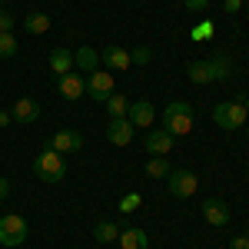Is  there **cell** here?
<instances>
[{"instance_id":"obj_1","label":"cell","mask_w":249,"mask_h":249,"mask_svg":"<svg viewBox=\"0 0 249 249\" xmlns=\"http://www.w3.org/2000/svg\"><path fill=\"white\" fill-rule=\"evenodd\" d=\"M34 176L43 179V183H60L67 176V160H63V153L43 146V153L34 156Z\"/></svg>"},{"instance_id":"obj_2","label":"cell","mask_w":249,"mask_h":249,"mask_svg":"<svg viewBox=\"0 0 249 249\" xmlns=\"http://www.w3.org/2000/svg\"><path fill=\"white\" fill-rule=\"evenodd\" d=\"M163 130L170 136H186L193 130V107L186 100H173L163 110Z\"/></svg>"},{"instance_id":"obj_3","label":"cell","mask_w":249,"mask_h":249,"mask_svg":"<svg viewBox=\"0 0 249 249\" xmlns=\"http://www.w3.org/2000/svg\"><path fill=\"white\" fill-rule=\"evenodd\" d=\"M27 219L17 216V213H7V216H0V246L3 249H20L27 243Z\"/></svg>"},{"instance_id":"obj_4","label":"cell","mask_w":249,"mask_h":249,"mask_svg":"<svg viewBox=\"0 0 249 249\" xmlns=\"http://www.w3.org/2000/svg\"><path fill=\"white\" fill-rule=\"evenodd\" d=\"M213 120H216V126H223V130H239V126H246V107L243 103H216V110H213Z\"/></svg>"},{"instance_id":"obj_5","label":"cell","mask_w":249,"mask_h":249,"mask_svg":"<svg viewBox=\"0 0 249 249\" xmlns=\"http://www.w3.org/2000/svg\"><path fill=\"white\" fill-rule=\"evenodd\" d=\"M166 186H170V193L176 199H186V196H193V193L199 190V179H196V173H190V170H170Z\"/></svg>"},{"instance_id":"obj_6","label":"cell","mask_w":249,"mask_h":249,"mask_svg":"<svg viewBox=\"0 0 249 249\" xmlns=\"http://www.w3.org/2000/svg\"><path fill=\"white\" fill-rule=\"evenodd\" d=\"M87 93L93 96L96 103H107V96L113 93V73L103 67V70H93L90 80H87Z\"/></svg>"},{"instance_id":"obj_7","label":"cell","mask_w":249,"mask_h":249,"mask_svg":"<svg viewBox=\"0 0 249 249\" xmlns=\"http://www.w3.org/2000/svg\"><path fill=\"white\" fill-rule=\"evenodd\" d=\"M133 123H130V116H116L107 123V140L113 143V146H126V143H133Z\"/></svg>"},{"instance_id":"obj_8","label":"cell","mask_w":249,"mask_h":249,"mask_svg":"<svg viewBox=\"0 0 249 249\" xmlns=\"http://www.w3.org/2000/svg\"><path fill=\"white\" fill-rule=\"evenodd\" d=\"M57 93L63 96V100H80V96L87 93V80L80 77L77 70H70V73L57 77Z\"/></svg>"},{"instance_id":"obj_9","label":"cell","mask_w":249,"mask_h":249,"mask_svg":"<svg viewBox=\"0 0 249 249\" xmlns=\"http://www.w3.org/2000/svg\"><path fill=\"white\" fill-rule=\"evenodd\" d=\"M203 219L210 223V226H230V206L223 203V199H203Z\"/></svg>"},{"instance_id":"obj_10","label":"cell","mask_w":249,"mask_h":249,"mask_svg":"<svg viewBox=\"0 0 249 249\" xmlns=\"http://www.w3.org/2000/svg\"><path fill=\"white\" fill-rule=\"evenodd\" d=\"M50 150H57V153H77L80 146H83V136L77 130H57V133L50 136V143H47Z\"/></svg>"},{"instance_id":"obj_11","label":"cell","mask_w":249,"mask_h":249,"mask_svg":"<svg viewBox=\"0 0 249 249\" xmlns=\"http://www.w3.org/2000/svg\"><path fill=\"white\" fill-rule=\"evenodd\" d=\"M130 123L133 126H153V120H156V107L150 103V100H133L130 103Z\"/></svg>"},{"instance_id":"obj_12","label":"cell","mask_w":249,"mask_h":249,"mask_svg":"<svg viewBox=\"0 0 249 249\" xmlns=\"http://www.w3.org/2000/svg\"><path fill=\"white\" fill-rule=\"evenodd\" d=\"M10 116L17 123H34V120H40V103L34 96H20L17 103H14V110H10Z\"/></svg>"},{"instance_id":"obj_13","label":"cell","mask_w":249,"mask_h":249,"mask_svg":"<svg viewBox=\"0 0 249 249\" xmlns=\"http://www.w3.org/2000/svg\"><path fill=\"white\" fill-rule=\"evenodd\" d=\"M100 63L107 67V70H130V50H123V47H107L103 53H100Z\"/></svg>"},{"instance_id":"obj_14","label":"cell","mask_w":249,"mask_h":249,"mask_svg":"<svg viewBox=\"0 0 249 249\" xmlns=\"http://www.w3.org/2000/svg\"><path fill=\"white\" fill-rule=\"evenodd\" d=\"M173 143H176V136H170L166 130H150V133H146V150L153 156L173 153Z\"/></svg>"},{"instance_id":"obj_15","label":"cell","mask_w":249,"mask_h":249,"mask_svg":"<svg viewBox=\"0 0 249 249\" xmlns=\"http://www.w3.org/2000/svg\"><path fill=\"white\" fill-rule=\"evenodd\" d=\"M73 67H77L80 73H93V70H100V53H96L93 47H80L77 53H73Z\"/></svg>"},{"instance_id":"obj_16","label":"cell","mask_w":249,"mask_h":249,"mask_svg":"<svg viewBox=\"0 0 249 249\" xmlns=\"http://www.w3.org/2000/svg\"><path fill=\"white\" fill-rule=\"evenodd\" d=\"M120 249H146L150 246V239H146V232L136 230V226H126V230H120Z\"/></svg>"},{"instance_id":"obj_17","label":"cell","mask_w":249,"mask_h":249,"mask_svg":"<svg viewBox=\"0 0 249 249\" xmlns=\"http://www.w3.org/2000/svg\"><path fill=\"white\" fill-rule=\"evenodd\" d=\"M50 70H53V77H63V73H70V70H73V50H67V47H57V50L50 53Z\"/></svg>"},{"instance_id":"obj_18","label":"cell","mask_w":249,"mask_h":249,"mask_svg":"<svg viewBox=\"0 0 249 249\" xmlns=\"http://www.w3.org/2000/svg\"><path fill=\"white\" fill-rule=\"evenodd\" d=\"M186 77H190L193 83H213L210 63H206V60H196V63H190V67H186Z\"/></svg>"},{"instance_id":"obj_19","label":"cell","mask_w":249,"mask_h":249,"mask_svg":"<svg viewBox=\"0 0 249 249\" xmlns=\"http://www.w3.org/2000/svg\"><path fill=\"white\" fill-rule=\"evenodd\" d=\"M107 113H110V120H116V116H126L130 113V100L120 93H110L107 96Z\"/></svg>"},{"instance_id":"obj_20","label":"cell","mask_w":249,"mask_h":249,"mask_svg":"<svg viewBox=\"0 0 249 249\" xmlns=\"http://www.w3.org/2000/svg\"><path fill=\"white\" fill-rule=\"evenodd\" d=\"M206 63H210L213 80H230V77H232V63H230L226 57H210Z\"/></svg>"},{"instance_id":"obj_21","label":"cell","mask_w":249,"mask_h":249,"mask_svg":"<svg viewBox=\"0 0 249 249\" xmlns=\"http://www.w3.org/2000/svg\"><path fill=\"white\" fill-rule=\"evenodd\" d=\"M23 27H27V34L40 37V34H47V30H50V17H47V14H30V17L23 20Z\"/></svg>"},{"instance_id":"obj_22","label":"cell","mask_w":249,"mask_h":249,"mask_svg":"<svg viewBox=\"0 0 249 249\" xmlns=\"http://www.w3.org/2000/svg\"><path fill=\"white\" fill-rule=\"evenodd\" d=\"M93 239L96 243H113V239H120V226H116V223H96Z\"/></svg>"},{"instance_id":"obj_23","label":"cell","mask_w":249,"mask_h":249,"mask_svg":"<svg viewBox=\"0 0 249 249\" xmlns=\"http://www.w3.org/2000/svg\"><path fill=\"white\" fill-rule=\"evenodd\" d=\"M146 176H153V179H166V176H170V163H166L163 156H153V160L146 163Z\"/></svg>"},{"instance_id":"obj_24","label":"cell","mask_w":249,"mask_h":249,"mask_svg":"<svg viewBox=\"0 0 249 249\" xmlns=\"http://www.w3.org/2000/svg\"><path fill=\"white\" fill-rule=\"evenodd\" d=\"M17 53V37L14 34H0V60H10Z\"/></svg>"},{"instance_id":"obj_25","label":"cell","mask_w":249,"mask_h":249,"mask_svg":"<svg viewBox=\"0 0 249 249\" xmlns=\"http://www.w3.org/2000/svg\"><path fill=\"white\" fill-rule=\"evenodd\" d=\"M140 203H143V196L133 190V193H126V196L120 199V206H116V210H120V213H133V210H140Z\"/></svg>"},{"instance_id":"obj_26","label":"cell","mask_w":249,"mask_h":249,"mask_svg":"<svg viewBox=\"0 0 249 249\" xmlns=\"http://www.w3.org/2000/svg\"><path fill=\"white\" fill-rule=\"evenodd\" d=\"M190 37L196 40V43H199V40H210V37H213V20H203L199 27H193V34H190Z\"/></svg>"},{"instance_id":"obj_27","label":"cell","mask_w":249,"mask_h":249,"mask_svg":"<svg viewBox=\"0 0 249 249\" xmlns=\"http://www.w3.org/2000/svg\"><path fill=\"white\" fill-rule=\"evenodd\" d=\"M130 60H133V63H150V47H133Z\"/></svg>"},{"instance_id":"obj_28","label":"cell","mask_w":249,"mask_h":249,"mask_svg":"<svg viewBox=\"0 0 249 249\" xmlns=\"http://www.w3.org/2000/svg\"><path fill=\"white\" fill-rule=\"evenodd\" d=\"M183 7H186L190 14H203V10L210 7V0H183Z\"/></svg>"},{"instance_id":"obj_29","label":"cell","mask_w":249,"mask_h":249,"mask_svg":"<svg viewBox=\"0 0 249 249\" xmlns=\"http://www.w3.org/2000/svg\"><path fill=\"white\" fill-rule=\"evenodd\" d=\"M10 30H14V17L7 10H0V34H10Z\"/></svg>"},{"instance_id":"obj_30","label":"cell","mask_w":249,"mask_h":249,"mask_svg":"<svg viewBox=\"0 0 249 249\" xmlns=\"http://www.w3.org/2000/svg\"><path fill=\"white\" fill-rule=\"evenodd\" d=\"M230 249H249V232H246V236H232Z\"/></svg>"},{"instance_id":"obj_31","label":"cell","mask_w":249,"mask_h":249,"mask_svg":"<svg viewBox=\"0 0 249 249\" xmlns=\"http://www.w3.org/2000/svg\"><path fill=\"white\" fill-rule=\"evenodd\" d=\"M223 10H226V14H239V10H243V0H226Z\"/></svg>"},{"instance_id":"obj_32","label":"cell","mask_w":249,"mask_h":249,"mask_svg":"<svg viewBox=\"0 0 249 249\" xmlns=\"http://www.w3.org/2000/svg\"><path fill=\"white\" fill-rule=\"evenodd\" d=\"M7 193H10V179L0 176V199H7Z\"/></svg>"},{"instance_id":"obj_33","label":"cell","mask_w":249,"mask_h":249,"mask_svg":"<svg viewBox=\"0 0 249 249\" xmlns=\"http://www.w3.org/2000/svg\"><path fill=\"white\" fill-rule=\"evenodd\" d=\"M10 120H14V116L7 113V110H0V126H7V123H10Z\"/></svg>"},{"instance_id":"obj_34","label":"cell","mask_w":249,"mask_h":249,"mask_svg":"<svg viewBox=\"0 0 249 249\" xmlns=\"http://www.w3.org/2000/svg\"><path fill=\"white\" fill-rule=\"evenodd\" d=\"M243 107H246V113H249V96H246V103H243Z\"/></svg>"},{"instance_id":"obj_35","label":"cell","mask_w":249,"mask_h":249,"mask_svg":"<svg viewBox=\"0 0 249 249\" xmlns=\"http://www.w3.org/2000/svg\"><path fill=\"white\" fill-rule=\"evenodd\" d=\"M246 136H249V123H246Z\"/></svg>"},{"instance_id":"obj_36","label":"cell","mask_w":249,"mask_h":249,"mask_svg":"<svg viewBox=\"0 0 249 249\" xmlns=\"http://www.w3.org/2000/svg\"><path fill=\"white\" fill-rule=\"evenodd\" d=\"M0 3H3V0H0Z\"/></svg>"}]
</instances>
